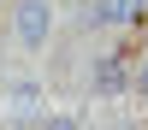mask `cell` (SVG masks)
Returning <instances> with one entry per match:
<instances>
[{"mask_svg": "<svg viewBox=\"0 0 148 130\" xmlns=\"http://www.w3.org/2000/svg\"><path fill=\"white\" fill-rule=\"evenodd\" d=\"M53 30H59V6L53 0H6V42H12V53H24V59L47 53Z\"/></svg>", "mask_w": 148, "mask_h": 130, "instance_id": "1", "label": "cell"}, {"mask_svg": "<svg viewBox=\"0 0 148 130\" xmlns=\"http://www.w3.org/2000/svg\"><path fill=\"white\" fill-rule=\"evenodd\" d=\"M0 12H6V0H0Z\"/></svg>", "mask_w": 148, "mask_h": 130, "instance_id": "6", "label": "cell"}, {"mask_svg": "<svg viewBox=\"0 0 148 130\" xmlns=\"http://www.w3.org/2000/svg\"><path fill=\"white\" fill-rule=\"evenodd\" d=\"M130 24H142V0H89L83 6V30H130Z\"/></svg>", "mask_w": 148, "mask_h": 130, "instance_id": "3", "label": "cell"}, {"mask_svg": "<svg viewBox=\"0 0 148 130\" xmlns=\"http://www.w3.org/2000/svg\"><path fill=\"white\" fill-rule=\"evenodd\" d=\"M83 89L101 95V101H119V95L130 89V65H125L119 53H95V59H83Z\"/></svg>", "mask_w": 148, "mask_h": 130, "instance_id": "2", "label": "cell"}, {"mask_svg": "<svg viewBox=\"0 0 148 130\" xmlns=\"http://www.w3.org/2000/svg\"><path fill=\"white\" fill-rule=\"evenodd\" d=\"M130 89H136V95H142V101H148V59H142V65H136V71H130Z\"/></svg>", "mask_w": 148, "mask_h": 130, "instance_id": "5", "label": "cell"}, {"mask_svg": "<svg viewBox=\"0 0 148 130\" xmlns=\"http://www.w3.org/2000/svg\"><path fill=\"white\" fill-rule=\"evenodd\" d=\"M6 106L12 112H36V106H42V77H30V71L6 77Z\"/></svg>", "mask_w": 148, "mask_h": 130, "instance_id": "4", "label": "cell"}]
</instances>
